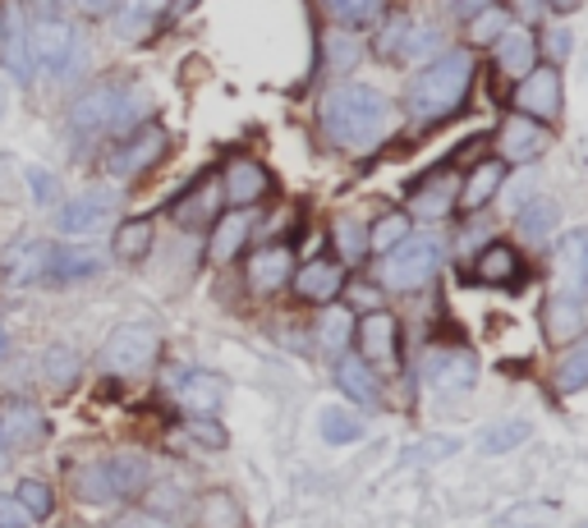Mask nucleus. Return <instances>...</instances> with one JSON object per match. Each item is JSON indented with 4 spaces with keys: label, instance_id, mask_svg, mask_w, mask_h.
Returning <instances> with one entry per match:
<instances>
[{
    "label": "nucleus",
    "instance_id": "nucleus-39",
    "mask_svg": "<svg viewBox=\"0 0 588 528\" xmlns=\"http://www.w3.org/2000/svg\"><path fill=\"white\" fill-rule=\"evenodd\" d=\"M14 501L24 505V515H28L33 524H42V519L55 515V487L42 482V478H24V482H18V487H14Z\"/></svg>",
    "mask_w": 588,
    "mask_h": 528
},
{
    "label": "nucleus",
    "instance_id": "nucleus-20",
    "mask_svg": "<svg viewBox=\"0 0 588 528\" xmlns=\"http://www.w3.org/2000/svg\"><path fill=\"white\" fill-rule=\"evenodd\" d=\"M248 234H253L248 207H230V211H221V217L212 221V234H207V258H212V262H234V258L244 253Z\"/></svg>",
    "mask_w": 588,
    "mask_h": 528
},
{
    "label": "nucleus",
    "instance_id": "nucleus-55",
    "mask_svg": "<svg viewBox=\"0 0 588 528\" xmlns=\"http://www.w3.org/2000/svg\"><path fill=\"white\" fill-rule=\"evenodd\" d=\"M193 10H199V0H170V18H184Z\"/></svg>",
    "mask_w": 588,
    "mask_h": 528
},
{
    "label": "nucleus",
    "instance_id": "nucleus-14",
    "mask_svg": "<svg viewBox=\"0 0 588 528\" xmlns=\"http://www.w3.org/2000/svg\"><path fill=\"white\" fill-rule=\"evenodd\" d=\"M0 69L10 83L33 88L37 83V61L28 47V18L24 14H5V33H0Z\"/></svg>",
    "mask_w": 588,
    "mask_h": 528
},
{
    "label": "nucleus",
    "instance_id": "nucleus-19",
    "mask_svg": "<svg viewBox=\"0 0 588 528\" xmlns=\"http://www.w3.org/2000/svg\"><path fill=\"white\" fill-rule=\"evenodd\" d=\"M294 295L308 299V304H331V299H341V289H345V267L341 262H331V258H312L304 262L299 271H294Z\"/></svg>",
    "mask_w": 588,
    "mask_h": 528
},
{
    "label": "nucleus",
    "instance_id": "nucleus-58",
    "mask_svg": "<svg viewBox=\"0 0 588 528\" xmlns=\"http://www.w3.org/2000/svg\"><path fill=\"white\" fill-rule=\"evenodd\" d=\"M5 111H10V88L0 83V120H5Z\"/></svg>",
    "mask_w": 588,
    "mask_h": 528
},
{
    "label": "nucleus",
    "instance_id": "nucleus-51",
    "mask_svg": "<svg viewBox=\"0 0 588 528\" xmlns=\"http://www.w3.org/2000/svg\"><path fill=\"white\" fill-rule=\"evenodd\" d=\"M111 528H175L170 519H162V515H148V511H129V515H120Z\"/></svg>",
    "mask_w": 588,
    "mask_h": 528
},
{
    "label": "nucleus",
    "instance_id": "nucleus-35",
    "mask_svg": "<svg viewBox=\"0 0 588 528\" xmlns=\"http://www.w3.org/2000/svg\"><path fill=\"white\" fill-rule=\"evenodd\" d=\"M515 226H520L524 240L547 244V240H552V234H557V226H561V207H557L552 198H534V203H524V207H520Z\"/></svg>",
    "mask_w": 588,
    "mask_h": 528
},
{
    "label": "nucleus",
    "instance_id": "nucleus-4",
    "mask_svg": "<svg viewBox=\"0 0 588 528\" xmlns=\"http://www.w3.org/2000/svg\"><path fill=\"white\" fill-rule=\"evenodd\" d=\"M28 47L37 74L55 78V83H69V78L88 69V42L65 14H37L28 24Z\"/></svg>",
    "mask_w": 588,
    "mask_h": 528
},
{
    "label": "nucleus",
    "instance_id": "nucleus-16",
    "mask_svg": "<svg viewBox=\"0 0 588 528\" xmlns=\"http://www.w3.org/2000/svg\"><path fill=\"white\" fill-rule=\"evenodd\" d=\"M478 377V359L469 349H427L423 382L433 390H469Z\"/></svg>",
    "mask_w": 588,
    "mask_h": 528
},
{
    "label": "nucleus",
    "instance_id": "nucleus-57",
    "mask_svg": "<svg viewBox=\"0 0 588 528\" xmlns=\"http://www.w3.org/2000/svg\"><path fill=\"white\" fill-rule=\"evenodd\" d=\"M5 355H10V331L0 326V363H5Z\"/></svg>",
    "mask_w": 588,
    "mask_h": 528
},
{
    "label": "nucleus",
    "instance_id": "nucleus-27",
    "mask_svg": "<svg viewBox=\"0 0 588 528\" xmlns=\"http://www.w3.org/2000/svg\"><path fill=\"white\" fill-rule=\"evenodd\" d=\"M106 258L92 248H51V267H47V285H78V281H92L102 276Z\"/></svg>",
    "mask_w": 588,
    "mask_h": 528
},
{
    "label": "nucleus",
    "instance_id": "nucleus-11",
    "mask_svg": "<svg viewBox=\"0 0 588 528\" xmlns=\"http://www.w3.org/2000/svg\"><path fill=\"white\" fill-rule=\"evenodd\" d=\"M359 359L372 363L378 373H396L400 368V322L391 318V312H368V318L359 322Z\"/></svg>",
    "mask_w": 588,
    "mask_h": 528
},
{
    "label": "nucleus",
    "instance_id": "nucleus-41",
    "mask_svg": "<svg viewBox=\"0 0 588 528\" xmlns=\"http://www.w3.org/2000/svg\"><path fill=\"white\" fill-rule=\"evenodd\" d=\"M349 331H355V318L341 308V304H327L322 312V322H318V340L327 355H345V345H349Z\"/></svg>",
    "mask_w": 588,
    "mask_h": 528
},
{
    "label": "nucleus",
    "instance_id": "nucleus-25",
    "mask_svg": "<svg viewBox=\"0 0 588 528\" xmlns=\"http://www.w3.org/2000/svg\"><path fill=\"white\" fill-rule=\"evenodd\" d=\"M524 276V262H520V248L506 244V240H493L478 258H474V281L478 285H493V289H506Z\"/></svg>",
    "mask_w": 588,
    "mask_h": 528
},
{
    "label": "nucleus",
    "instance_id": "nucleus-12",
    "mask_svg": "<svg viewBox=\"0 0 588 528\" xmlns=\"http://www.w3.org/2000/svg\"><path fill=\"white\" fill-rule=\"evenodd\" d=\"M497 156L506 166H524V162H538V156L547 152V143H552V133H547V125H538V120H528V115H506L501 120V129H497Z\"/></svg>",
    "mask_w": 588,
    "mask_h": 528
},
{
    "label": "nucleus",
    "instance_id": "nucleus-54",
    "mask_svg": "<svg viewBox=\"0 0 588 528\" xmlns=\"http://www.w3.org/2000/svg\"><path fill=\"white\" fill-rule=\"evenodd\" d=\"M487 5H493V0H446V10L460 14V18H474V14L487 10Z\"/></svg>",
    "mask_w": 588,
    "mask_h": 528
},
{
    "label": "nucleus",
    "instance_id": "nucleus-40",
    "mask_svg": "<svg viewBox=\"0 0 588 528\" xmlns=\"http://www.w3.org/2000/svg\"><path fill=\"white\" fill-rule=\"evenodd\" d=\"M557 390H565V396L571 390H588V336H579L557 363Z\"/></svg>",
    "mask_w": 588,
    "mask_h": 528
},
{
    "label": "nucleus",
    "instance_id": "nucleus-26",
    "mask_svg": "<svg viewBox=\"0 0 588 528\" xmlns=\"http://www.w3.org/2000/svg\"><path fill=\"white\" fill-rule=\"evenodd\" d=\"M386 47L400 55V61L419 65V61H433V55L442 51V33L433 24H409V18H396L386 33Z\"/></svg>",
    "mask_w": 588,
    "mask_h": 528
},
{
    "label": "nucleus",
    "instance_id": "nucleus-7",
    "mask_svg": "<svg viewBox=\"0 0 588 528\" xmlns=\"http://www.w3.org/2000/svg\"><path fill=\"white\" fill-rule=\"evenodd\" d=\"M156 355H162V336H156L152 326H143V322H125V326H115L106 336L97 363H102L106 373H115V377H139L156 363Z\"/></svg>",
    "mask_w": 588,
    "mask_h": 528
},
{
    "label": "nucleus",
    "instance_id": "nucleus-5",
    "mask_svg": "<svg viewBox=\"0 0 588 528\" xmlns=\"http://www.w3.org/2000/svg\"><path fill=\"white\" fill-rule=\"evenodd\" d=\"M166 152H170L166 125H156V120L133 125L129 133H120V143L106 152V162H102L106 166V180H115V184L143 180V175H152L156 166L166 162Z\"/></svg>",
    "mask_w": 588,
    "mask_h": 528
},
{
    "label": "nucleus",
    "instance_id": "nucleus-52",
    "mask_svg": "<svg viewBox=\"0 0 588 528\" xmlns=\"http://www.w3.org/2000/svg\"><path fill=\"white\" fill-rule=\"evenodd\" d=\"M571 47H575V37L565 33V28H552V33H547V55H552V65H561L565 55H571Z\"/></svg>",
    "mask_w": 588,
    "mask_h": 528
},
{
    "label": "nucleus",
    "instance_id": "nucleus-50",
    "mask_svg": "<svg viewBox=\"0 0 588 528\" xmlns=\"http://www.w3.org/2000/svg\"><path fill=\"white\" fill-rule=\"evenodd\" d=\"M0 528H33V519L24 515V505L14 501V492L0 497Z\"/></svg>",
    "mask_w": 588,
    "mask_h": 528
},
{
    "label": "nucleus",
    "instance_id": "nucleus-24",
    "mask_svg": "<svg viewBox=\"0 0 588 528\" xmlns=\"http://www.w3.org/2000/svg\"><path fill=\"white\" fill-rule=\"evenodd\" d=\"M493 51H497V69L506 78H524L528 69L538 65V37L528 33L524 24H515V18H511V28L493 42Z\"/></svg>",
    "mask_w": 588,
    "mask_h": 528
},
{
    "label": "nucleus",
    "instance_id": "nucleus-9",
    "mask_svg": "<svg viewBox=\"0 0 588 528\" xmlns=\"http://www.w3.org/2000/svg\"><path fill=\"white\" fill-rule=\"evenodd\" d=\"M51 437V418L33 400H0V460L14 451H37Z\"/></svg>",
    "mask_w": 588,
    "mask_h": 528
},
{
    "label": "nucleus",
    "instance_id": "nucleus-32",
    "mask_svg": "<svg viewBox=\"0 0 588 528\" xmlns=\"http://www.w3.org/2000/svg\"><path fill=\"white\" fill-rule=\"evenodd\" d=\"M156 244V226L152 217H125L120 226H115V240H111V253L120 262H143L148 253Z\"/></svg>",
    "mask_w": 588,
    "mask_h": 528
},
{
    "label": "nucleus",
    "instance_id": "nucleus-56",
    "mask_svg": "<svg viewBox=\"0 0 588 528\" xmlns=\"http://www.w3.org/2000/svg\"><path fill=\"white\" fill-rule=\"evenodd\" d=\"M542 5H547V10H557V14H571V10L584 5V0H542Z\"/></svg>",
    "mask_w": 588,
    "mask_h": 528
},
{
    "label": "nucleus",
    "instance_id": "nucleus-47",
    "mask_svg": "<svg viewBox=\"0 0 588 528\" xmlns=\"http://www.w3.org/2000/svg\"><path fill=\"white\" fill-rule=\"evenodd\" d=\"M359 55H363L359 37H349V33H327V61H331V69H355V65H359Z\"/></svg>",
    "mask_w": 588,
    "mask_h": 528
},
{
    "label": "nucleus",
    "instance_id": "nucleus-42",
    "mask_svg": "<svg viewBox=\"0 0 588 528\" xmlns=\"http://www.w3.org/2000/svg\"><path fill=\"white\" fill-rule=\"evenodd\" d=\"M322 10L336 18V24H349V28H368L372 18L386 10V0H322Z\"/></svg>",
    "mask_w": 588,
    "mask_h": 528
},
{
    "label": "nucleus",
    "instance_id": "nucleus-46",
    "mask_svg": "<svg viewBox=\"0 0 588 528\" xmlns=\"http://www.w3.org/2000/svg\"><path fill=\"white\" fill-rule=\"evenodd\" d=\"M24 184H28V193H33L37 207H55V198H61V180H55L47 166H28V170H24Z\"/></svg>",
    "mask_w": 588,
    "mask_h": 528
},
{
    "label": "nucleus",
    "instance_id": "nucleus-30",
    "mask_svg": "<svg viewBox=\"0 0 588 528\" xmlns=\"http://www.w3.org/2000/svg\"><path fill=\"white\" fill-rule=\"evenodd\" d=\"M336 386L345 390L349 400H359V404H382L378 368L363 363L359 355H336Z\"/></svg>",
    "mask_w": 588,
    "mask_h": 528
},
{
    "label": "nucleus",
    "instance_id": "nucleus-21",
    "mask_svg": "<svg viewBox=\"0 0 588 528\" xmlns=\"http://www.w3.org/2000/svg\"><path fill=\"white\" fill-rule=\"evenodd\" d=\"M51 240H28V244H14L5 253V262H0V276H5V285H37L47 281V267H51Z\"/></svg>",
    "mask_w": 588,
    "mask_h": 528
},
{
    "label": "nucleus",
    "instance_id": "nucleus-6",
    "mask_svg": "<svg viewBox=\"0 0 588 528\" xmlns=\"http://www.w3.org/2000/svg\"><path fill=\"white\" fill-rule=\"evenodd\" d=\"M442 240L433 234H405L396 248L382 253V285L396 289V295H414L442 271Z\"/></svg>",
    "mask_w": 588,
    "mask_h": 528
},
{
    "label": "nucleus",
    "instance_id": "nucleus-43",
    "mask_svg": "<svg viewBox=\"0 0 588 528\" xmlns=\"http://www.w3.org/2000/svg\"><path fill=\"white\" fill-rule=\"evenodd\" d=\"M506 28H511V10L497 5V0H493V5H487V10H478L474 18H469V37H474L478 47H493Z\"/></svg>",
    "mask_w": 588,
    "mask_h": 528
},
{
    "label": "nucleus",
    "instance_id": "nucleus-13",
    "mask_svg": "<svg viewBox=\"0 0 588 528\" xmlns=\"http://www.w3.org/2000/svg\"><path fill=\"white\" fill-rule=\"evenodd\" d=\"M230 396V382L221 373H212V368H189V373L175 377V404L189 409L193 418L199 414H217Z\"/></svg>",
    "mask_w": 588,
    "mask_h": 528
},
{
    "label": "nucleus",
    "instance_id": "nucleus-31",
    "mask_svg": "<svg viewBox=\"0 0 588 528\" xmlns=\"http://www.w3.org/2000/svg\"><path fill=\"white\" fill-rule=\"evenodd\" d=\"M175 221L180 226H203V221H217L221 217V184H207V180H193L180 198H175Z\"/></svg>",
    "mask_w": 588,
    "mask_h": 528
},
{
    "label": "nucleus",
    "instance_id": "nucleus-29",
    "mask_svg": "<svg viewBox=\"0 0 588 528\" xmlns=\"http://www.w3.org/2000/svg\"><path fill=\"white\" fill-rule=\"evenodd\" d=\"M106 474H111V492L115 501H133L148 492L152 482V464L139 451H120V455H106Z\"/></svg>",
    "mask_w": 588,
    "mask_h": 528
},
{
    "label": "nucleus",
    "instance_id": "nucleus-1",
    "mask_svg": "<svg viewBox=\"0 0 588 528\" xmlns=\"http://www.w3.org/2000/svg\"><path fill=\"white\" fill-rule=\"evenodd\" d=\"M318 125L341 152H368L391 133V102L368 83H336L322 92Z\"/></svg>",
    "mask_w": 588,
    "mask_h": 528
},
{
    "label": "nucleus",
    "instance_id": "nucleus-45",
    "mask_svg": "<svg viewBox=\"0 0 588 528\" xmlns=\"http://www.w3.org/2000/svg\"><path fill=\"white\" fill-rule=\"evenodd\" d=\"M322 437L331 446H349V441L363 437V423L355 414H345V409H327V414H322Z\"/></svg>",
    "mask_w": 588,
    "mask_h": 528
},
{
    "label": "nucleus",
    "instance_id": "nucleus-49",
    "mask_svg": "<svg viewBox=\"0 0 588 528\" xmlns=\"http://www.w3.org/2000/svg\"><path fill=\"white\" fill-rule=\"evenodd\" d=\"M189 437L207 446V451H226V427L221 423H212V414H199V418H189Z\"/></svg>",
    "mask_w": 588,
    "mask_h": 528
},
{
    "label": "nucleus",
    "instance_id": "nucleus-48",
    "mask_svg": "<svg viewBox=\"0 0 588 528\" xmlns=\"http://www.w3.org/2000/svg\"><path fill=\"white\" fill-rule=\"evenodd\" d=\"M336 244L345 248V258H363L368 253V230L355 217H341L336 221Z\"/></svg>",
    "mask_w": 588,
    "mask_h": 528
},
{
    "label": "nucleus",
    "instance_id": "nucleus-28",
    "mask_svg": "<svg viewBox=\"0 0 588 528\" xmlns=\"http://www.w3.org/2000/svg\"><path fill=\"white\" fill-rule=\"evenodd\" d=\"M501 180H506V162H501V156L469 166L464 184H460V193H456V203H460L464 211H478V207H487V203H493L497 193H501Z\"/></svg>",
    "mask_w": 588,
    "mask_h": 528
},
{
    "label": "nucleus",
    "instance_id": "nucleus-15",
    "mask_svg": "<svg viewBox=\"0 0 588 528\" xmlns=\"http://www.w3.org/2000/svg\"><path fill=\"white\" fill-rule=\"evenodd\" d=\"M267 193H271V175L263 162H253V156H234L221 170V198L230 207H253V203H263Z\"/></svg>",
    "mask_w": 588,
    "mask_h": 528
},
{
    "label": "nucleus",
    "instance_id": "nucleus-8",
    "mask_svg": "<svg viewBox=\"0 0 588 528\" xmlns=\"http://www.w3.org/2000/svg\"><path fill=\"white\" fill-rule=\"evenodd\" d=\"M120 211V189H84L74 193V198H65L61 207H55V230L65 234V240H88V234L106 230V221Z\"/></svg>",
    "mask_w": 588,
    "mask_h": 528
},
{
    "label": "nucleus",
    "instance_id": "nucleus-2",
    "mask_svg": "<svg viewBox=\"0 0 588 528\" xmlns=\"http://www.w3.org/2000/svg\"><path fill=\"white\" fill-rule=\"evenodd\" d=\"M474 51H437L433 61H423V69L409 78V92H405V111L409 120L419 125H442L450 115H460L469 88H474Z\"/></svg>",
    "mask_w": 588,
    "mask_h": 528
},
{
    "label": "nucleus",
    "instance_id": "nucleus-18",
    "mask_svg": "<svg viewBox=\"0 0 588 528\" xmlns=\"http://www.w3.org/2000/svg\"><path fill=\"white\" fill-rule=\"evenodd\" d=\"M170 14V0H115L111 10V24L120 42H143L162 28V18Z\"/></svg>",
    "mask_w": 588,
    "mask_h": 528
},
{
    "label": "nucleus",
    "instance_id": "nucleus-36",
    "mask_svg": "<svg viewBox=\"0 0 588 528\" xmlns=\"http://www.w3.org/2000/svg\"><path fill=\"white\" fill-rule=\"evenodd\" d=\"M199 524L203 528H244V505L230 492H203L199 497Z\"/></svg>",
    "mask_w": 588,
    "mask_h": 528
},
{
    "label": "nucleus",
    "instance_id": "nucleus-60",
    "mask_svg": "<svg viewBox=\"0 0 588 528\" xmlns=\"http://www.w3.org/2000/svg\"><path fill=\"white\" fill-rule=\"evenodd\" d=\"M584 528H588V524H584Z\"/></svg>",
    "mask_w": 588,
    "mask_h": 528
},
{
    "label": "nucleus",
    "instance_id": "nucleus-33",
    "mask_svg": "<svg viewBox=\"0 0 588 528\" xmlns=\"http://www.w3.org/2000/svg\"><path fill=\"white\" fill-rule=\"evenodd\" d=\"M450 207H456L450 180H427V184H419V189L405 198V211H409V217H419V221H442Z\"/></svg>",
    "mask_w": 588,
    "mask_h": 528
},
{
    "label": "nucleus",
    "instance_id": "nucleus-17",
    "mask_svg": "<svg viewBox=\"0 0 588 528\" xmlns=\"http://www.w3.org/2000/svg\"><path fill=\"white\" fill-rule=\"evenodd\" d=\"M290 276H294V253L285 244L258 248L244 267V281H248L253 295H281V289L290 285Z\"/></svg>",
    "mask_w": 588,
    "mask_h": 528
},
{
    "label": "nucleus",
    "instance_id": "nucleus-44",
    "mask_svg": "<svg viewBox=\"0 0 588 528\" xmlns=\"http://www.w3.org/2000/svg\"><path fill=\"white\" fill-rule=\"evenodd\" d=\"M405 234H409V217H405V211H386V217H378V226L368 230V253H378V258H382V253L396 248Z\"/></svg>",
    "mask_w": 588,
    "mask_h": 528
},
{
    "label": "nucleus",
    "instance_id": "nucleus-23",
    "mask_svg": "<svg viewBox=\"0 0 588 528\" xmlns=\"http://www.w3.org/2000/svg\"><path fill=\"white\" fill-rule=\"evenodd\" d=\"M584 326H588V299H584V295H561V289H557V295L547 299V308H542L547 340L565 345V340H575Z\"/></svg>",
    "mask_w": 588,
    "mask_h": 528
},
{
    "label": "nucleus",
    "instance_id": "nucleus-37",
    "mask_svg": "<svg viewBox=\"0 0 588 528\" xmlns=\"http://www.w3.org/2000/svg\"><path fill=\"white\" fill-rule=\"evenodd\" d=\"M528 433H534V427H528L524 418L493 423V427H483V433H478V451L483 455H506V451H515V446H524Z\"/></svg>",
    "mask_w": 588,
    "mask_h": 528
},
{
    "label": "nucleus",
    "instance_id": "nucleus-34",
    "mask_svg": "<svg viewBox=\"0 0 588 528\" xmlns=\"http://www.w3.org/2000/svg\"><path fill=\"white\" fill-rule=\"evenodd\" d=\"M78 377H84V359H78V349H69V345H51L47 355H42V382L51 386V390H74L78 386Z\"/></svg>",
    "mask_w": 588,
    "mask_h": 528
},
{
    "label": "nucleus",
    "instance_id": "nucleus-3",
    "mask_svg": "<svg viewBox=\"0 0 588 528\" xmlns=\"http://www.w3.org/2000/svg\"><path fill=\"white\" fill-rule=\"evenodd\" d=\"M148 92L125 83V78H97V83H88L84 92L69 102L65 111V125L69 133H78V139H120V133H129L133 125L148 120Z\"/></svg>",
    "mask_w": 588,
    "mask_h": 528
},
{
    "label": "nucleus",
    "instance_id": "nucleus-10",
    "mask_svg": "<svg viewBox=\"0 0 588 528\" xmlns=\"http://www.w3.org/2000/svg\"><path fill=\"white\" fill-rule=\"evenodd\" d=\"M561 69L557 65H547V69H528L524 78H515V111L528 115V120H538V125H557V115H561Z\"/></svg>",
    "mask_w": 588,
    "mask_h": 528
},
{
    "label": "nucleus",
    "instance_id": "nucleus-22",
    "mask_svg": "<svg viewBox=\"0 0 588 528\" xmlns=\"http://www.w3.org/2000/svg\"><path fill=\"white\" fill-rule=\"evenodd\" d=\"M561 295H588V230H565L557 244Z\"/></svg>",
    "mask_w": 588,
    "mask_h": 528
},
{
    "label": "nucleus",
    "instance_id": "nucleus-59",
    "mask_svg": "<svg viewBox=\"0 0 588 528\" xmlns=\"http://www.w3.org/2000/svg\"><path fill=\"white\" fill-rule=\"evenodd\" d=\"M5 14H10V10H5V5H0V33H5Z\"/></svg>",
    "mask_w": 588,
    "mask_h": 528
},
{
    "label": "nucleus",
    "instance_id": "nucleus-38",
    "mask_svg": "<svg viewBox=\"0 0 588 528\" xmlns=\"http://www.w3.org/2000/svg\"><path fill=\"white\" fill-rule=\"evenodd\" d=\"M74 497L84 501V505H106V501H115V492H111V474H106V460H92V464H84L74 474Z\"/></svg>",
    "mask_w": 588,
    "mask_h": 528
},
{
    "label": "nucleus",
    "instance_id": "nucleus-53",
    "mask_svg": "<svg viewBox=\"0 0 588 528\" xmlns=\"http://www.w3.org/2000/svg\"><path fill=\"white\" fill-rule=\"evenodd\" d=\"M69 5L84 14V18H111V10H115V0H69Z\"/></svg>",
    "mask_w": 588,
    "mask_h": 528
}]
</instances>
